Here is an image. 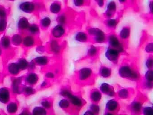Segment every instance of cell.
Masks as SVG:
<instances>
[{
    "label": "cell",
    "instance_id": "cell-13",
    "mask_svg": "<svg viewBox=\"0 0 153 115\" xmlns=\"http://www.w3.org/2000/svg\"><path fill=\"white\" fill-rule=\"evenodd\" d=\"M96 115L94 113H93L92 111L90 110H88L87 111H86L85 112V113H84V115Z\"/></svg>",
    "mask_w": 153,
    "mask_h": 115
},
{
    "label": "cell",
    "instance_id": "cell-10",
    "mask_svg": "<svg viewBox=\"0 0 153 115\" xmlns=\"http://www.w3.org/2000/svg\"><path fill=\"white\" fill-rule=\"evenodd\" d=\"M91 111H92L93 113H94L96 115H99L100 112V107L97 104H93L91 105L89 109Z\"/></svg>",
    "mask_w": 153,
    "mask_h": 115
},
{
    "label": "cell",
    "instance_id": "cell-4",
    "mask_svg": "<svg viewBox=\"0 0 153 115\" xmlns=\"http://www.w3.org/2000/svg\"><path fill=\"white\" fill-rule=\"evenodd\" d=\"M101 93L97 90H95L91 93L90 99L94 104H97L100 101L101 99Z\"/></svg>",
    "mask_w": 153,
    "mask_h": 115
},
{
    "label": "cell",
    "instance_id": "cell-9",
    "mask_svg": "<svg viewBox=\"0 0 153 115\" xmlns=\"http://www.w3.org/2000/svg\"><path fill=\"white\" fill-rule=\"evenodd\" d=\"M17 111V106L14 102L10 103L7 106V111L10 113H16Z\"/></svg>",
    "mask_w": 153,
    "mask_h": 115
},
{
    "label": "cell",
    "instance_id": "cell-8",
    "mask_svg": "<svg viewBox=\"0 0 153 115\" xmlns=\"http://www.w3.org/2000/svg\"><path fill=\"white\" fill-rule=\"evenodd\" d=\"M141 115H153V109L152 107L146 106L143 107Z\"/></svg>",
    "mask_w": 153,
    "mask_h": 115
},
{
    "label": "cell",
    "instance_id": "cell-11",
    "mask_svg": "<svg viewBox=\"0 0 153 115\" xmlns=\"http://www.w3.org/2000/svg\"><path fill=\"white\" fill-rule=\"evenodd\" d=\"M128 91L126 90H122L119 93V96L121 99H126L129 96Z\"/></svg>",
    "mask_w": 153,
    "mask_h": 115
},
{
    "label": "cell",
    "instance_id": "cell-12",
    "mask_svg": "<svg viewBox=\"0 0 153 115\" xmlns=\"http://www.w3.org/2000/svg\"><path fill=\"white\" fill-rule=\"evenodd\" d=\"M44 108H50L51 107V103L49 102L46 101H44L42 103Z\"/></svg>",
    "mask_w": 153,
    "mask_h": 115
},
{
    "label": "cell",
    "instance_id": "cell-5",
    "mask_svg": "<svg viewBox=\"0 0 153 115\" xmlns=\"http://www.w3.org/2000/svg\"><path fill=\"white\" fill-rule=\"evenodd\" d=\"M9 99V93L8 91L5 89L0 90V101L4 103L8 101Z\"/></svg>",
    "mask_w": 153,
    "mask_h": 115
},
{
    "label": "cell",
    "instance_id": "cell-6",
    "mask_svg": "<svg viewBox=\"0 0 153 115\" xmlns=\"http://www.w3.org/2000/svg\"><path fill=\"white\" fill-rule=\"evenodd\" d=\"M101 90L102 91L103 93L105 94H108V95H113L114 91H113L112 89H111L110 86L107 85V84H103L102 86L101 87Z\"/></svg>",
    "mask_w": 153,
    "mask_h": 115
},
{
    "label": "cell",
    "instance_id": "cell-14",
    "mask_svg": "<svg viewBox=\"0 0 153 115\" xmlns=\"http://www.w3.org/2000/svg\"><path fill=\"white\" fill-rule=\"evenodd\" d=\"M26 92L27 93L29 94V93H33V90L31 89V88H27L26 89Z\"/></svg>",
    "mask_w": 153,
    "mask_h": 115
},
{
    "label": "cell",
    "instance_id": "cell-3",
    "mask_svg": "<svg viewBox=\"0 0 153 115\" xmlns=\"http://www.w3.org/2000/svg\"><path fill=\"white\" fill-rule=\"evenodd\" d=\"M59 105L61 108L70 113L71 112V110H73L69 100L67 99H63L61 100Z\"/></svg>",
    "mask_w": 153,
    "mask_h": 115
},
{
    "label": "cell",
    "instance_id": "cell-15",
    "mask_svg": "<svg viewBox=\"0 0 153 115\" xmlns=\"http://www.w3.org/2000/svg\"><path fill=\"white\" fill-rule=\"evenodd\" d=\"M104 115H117V114H114V113H111V112H107L105 111Z\"/></svg>",
    "mask_w": 153,
    "mask_h": 115
},
{
    "label": "cell",
    "instance_id": "cell-16",
    "mask_svg": "<svg viewBox=\"0 0 153 115\" xmlns=\"http://www.w3.org/2000/svg\"></svg>",
    "mask_w": 153,
    "mask_h": 115
},
{
    "label": "cell",
    "instance_id": "cell-2",
    "mask_svg": "<svg viewBox=\"0 0 153 115\" xmlns=\"http://www.w3.org/2000/svg\"><path fill=\"white\" fill-rule=\"evenodd\" d=\"M120 109V106L117 101L114 99L109 100L105 106V111L117 114Z\"/></svg>",
    "mask_w": 153,
    "mask_h": 115
},
{
    "label": "cell",
    "instance_id": "cell-7",
    "mask_svg": "<svg viewBox=\"0 0 153 115\" xmlns=\"http://www.w3.org/2000/svg\"><path fill=\"white\" fill-rule=\"evenodd\" d=\"M47 112L45 109L42 107H36L33 111V115H46Z\"/></svg>",
    "mask_w": 153,
    "mask_h": 115
},
{
    "label": "cell",
    "instance_id": "cell-1",
    "mask_svg": "<svg viewBox=\"0 0 153 115\" xmlns=\"http://www.w3.org/2000/svg\"><path fill=\"white\" fill-rule=\"evenodd\" d=\"M143 108L140 102L134 101L130 105L128 109L131 115H141Z\"/></svg>",
    "mask_w": 153,
    "mask_h": 115
}]
</instances>
